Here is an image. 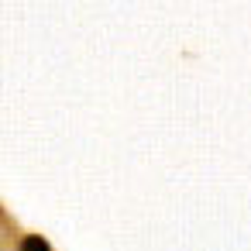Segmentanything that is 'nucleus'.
<instances>
[{"instance_id": "1", "label": "nucleus", "mask_w": 251, "mask_h": 251, "mask_svg": "<svg viewBox=\"0 0 251 251\" xmlns=\"http://www.w3.org/2000/svg\"><path fill=\"white\" fill-rule=\"evenodd\" d=\"M21 251H52V248H49L38 234H28V237L21 241Z\"/></svg>"}]
</instances>
